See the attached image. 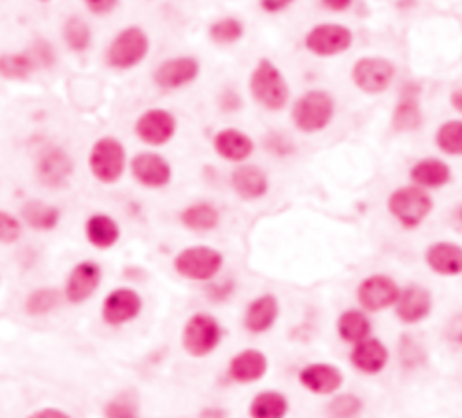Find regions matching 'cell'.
Returning a JSON list of instances; mask_svg holds the SVG:
<instances>
[{"label": "cell", "mask_w": 462, "mask_h": 418, "mask_svg": "<svg viewBox=\"0 0 462 418\" xmlns=\"http://www.w3.org/2000/svg\"><path fill=\"white\" fill-rule=\"evenodd\" d=\"M336 118V98L325 89H309L291 107V123L303 136L325 132Z\"/></svg>", "instance_id": "1"}, {"label": "cell", "mask_w": 462, "mask_h": 418, "mask_svg": "<svg viewBox=\"0 0 462 418\" xmlns=\"http://www.w3.org/2000/svg\"><path fill=\"white\" fill-rule=\"evenodd\" d=\"M433 209L435 200L431 193L415 184L397 186L386 197L388 215L404 231L419 229L430 218Z\"/></svg>", "instance_id": "2"}, {"label": "cell", "mask_w": 462, "mask_h": 418, "mask_svg": "<svg viewBox=\"0 0 462 418\" xmlns=\"http://www.w3.org/2000/svg\"><path fill=\"white\" fill-rule=\"evenodd\" d=\"M249 94L267 112H282L291 100V87L282 69L269 58H260L249 75Z\"/></svg>", "instance_id": "3"}, {"label": "cell", "mask_w": 462, "mask_h": 418, "mask_svg": "<svg viewBox=\"0 0 462 418\" xmlns=\"http://www.w3.org/2000/svg\"><path fill=\"white\" fill-rule=\"evenodd\" d=\"M226 330L210 312L192 314L181 332V346L194 359H206L215 353L224 341Z\"/></svg>", "instance_id": "4"}, {"label": "cell", "mask_w": 462, "mask_h": 418, "mask_svg": "<svg viewBox=\"0 0 462 418\" xmlns=\"http://www.w3.org/2000/svg\"><path fill=\"white\" fill-rule=\"evenodd\" d=\"M174 271L177 276L195 283L213 281L224 269V254L212 245H188L174 256Z\"/></svg>", "instance_id": "5"}, {"label": "cell", "mask_w": 462, "mask_h": 418, "mask_svg": "<svg viewBox=\"0 0 462 418\" xmlns=\"http://www.w3.org/2000/svg\"><path fill=\"white\" fill-rule=\"evenodd\" d=\"M150 48V37L141 26H127L109 44L105 62L114 71H132L147 60Z\"/></svg>", "instance_id": "6"}, {"label": "cell", "mask_w": 462, "mask_h": 418, "mask_svg": "<svg viewBox=\"0 0 462 418\" xmlns=\"http://www.w3.org/2000/svg\"><path fill=\"white\" fill-rule=\"evenodd\" d=\"M91 175L107 186L120 182L127 172V148L114 136H104L95 141L87 157Z\"/></svg>", "instance_id": "7"}, {"label": "cell", "mask_w": 462, "mask_h": 418, "mask_svg": "<svg viewBox=\"0 0 462 418\" xmlns=\"http://www.w3.org/2000/svg\"><path fill=\"white\" fill-rule=\"evenodd\" d=\"M397 78V66L379 55L359 57L350 67L352 85L365 96L385 94Z\"/></svg>", "instance_id": "8"}, {"label": "cell", "mask_w": 462, "mask_h": 418, "mask_svg": "<svg viewBox=\"0 0 462 418\" xmlns=\"http://www.w3.org/2000/svg\"><path fill=\"white\" fill-rule=\"evenodd\" d=\"M354 40V31L345 24L320 22L303 35V49L316 58L329 60L349 53Z\"/></svg>", "instance_id": "9"}, {"label": "cell", "mask_w": 462, "mask_h": 418, "mask_svg": "<svg viewBox=\"0 0 462 418\" xmlns=\"http://www.w3.org/2000/svg\"><path fill=\"white\" fill-rule=\"evenodd\" d=\"M401 292L397 280L386 272H372L356 287V303L368 314H381L394 308Z\"/></svg>", "instance_id": "10"}, {"label": "cell", "mask_w": 462, "mask_h": 418, "mask_svg": "<svg viewBox=\"0 0 462 418\" xmlns=\"http://www.w3.org/2000/svg\"><path fill=\"white\" fill-rule=\"evenodd\" d=\"M435 308L433 292L422 283H408L401 287L399 298L394 305L395 319L404 326H417L424 323Z\"/></svg>", "instance_id": "11"}, {"label": "cell", "mask_w": 462, "mask_h": 418, "mask_svg": "<svg viewBox=\"0 0 462 418\" xmlns=\"http://www.w3.org/2000/svg\"><path fill=\"white\" fill-rule=\"evenodd\" d=\"M422 87L417 82H404L390 114V129L395 134H413L424 123Z\"/></svg>", "instance_id": "12"}, {"label": "cell", "mask_w": 462, "mask_h": 418, "mask_svg": "<svg viewBox=\"0 0 462 418\" xmlns=\"http://www.w3.org/2000/svg\"><path fill=\"white\" fill-rule=\"evenodd\" d=\"M145 308L143 296L132 287H116L102 301V319L107 326H125L134 323Z\"/></svg>", "instance_id": "13"}, {"label": "cell", "mask_w": 462, "mask_h": 418, "mask_svg": "<svg viewBox=\"0 0 462 418\" xmlns=\"http://www.w3.org/2000/svg\"><path fill=\"white\" fill-rule=\"evenodd\" d=\"M177 129V118L168 109L161 107L147 109L134 123L136 138L143 145L152 148H161L168 145L176 138Z\"/></svg>", "instance_id": "14"}, {"label": "cell", "mask_w": 462, "mask_h": 418, "mask_svg": "<svg viewBox=\"0 0 462 418\" xmlns=\"http://www.w3.org/2000/svg\"><path fill=\"white\" fill-rule=\"evenodd\" d=\"M296 380L307 393L314 396H332L345 386V373L338 364L314 360L298 369Z\"/></svg>", "instance_id": "15"}, {"label": "cell", "mask_w": 462, "mask_h": 418, "mask_svg": "<svg viewBox=\"0 0 462 418\" xmlns=\"http://www.w3.org/2000/svg\"><path fill=\"white\" fill-rule=\"evenodd\" d=\"M35 173L42 186L50 190H62L73 179L75 161L62 147H46L37 157Z\"/></svg>", "instance_id": "16"}, {"label": "cell", "mask_w": 462, "mask_h": 418, "mask_svg": "<svg viewBox=\"0 0 462 418\" xmlns=\"http://www.w3.org/2000/svg\"><path fill=\"white\" fill-rule=\"evenodd\" d=\"M104 269L95 260L78 262L68 274L64 285V298L69 305L87 303L102 287Z\"/></svg>", "instance_id": "17"}, {"label": "cell", "mask_w": 462, "mask_h": 418, "mask_svg": "<svg viewBox=\"0 0 462 418\" xmlns=\"http://www.w3.org/2000/svg\"><path fill=\"white\" fill-rule=\"evenodd\" d=\"M201 76V62L195 57H174L163 60L154 75L152 80L158 89L172 93L181 91L195 84Z\"/></svg>", "instance_id": "18"}, {"label": "cell", "mask_w": 462, "mask_h": 418, "mask_svg": "<svg viewBox=\"0 0 462 418\" xmlns=\"http://www.w3.org/2000/svg\"><path fill=\"white\" fill-rule=\"evenodd\" d=\"M134 181L145 190H163L174 179L170 161L158 152H140L129 163Z\"/></svg>", "instance_id": "19"}, {"label": "cell", "mask_w": 462, "mask_h": 418, "mask_svg": "<svg viewBox=\"0 0 462 418\" xmlns=\"http://www.w3.org/2000/svg\"><path fill=\"white\" fill-rule=\"evenodd\" d=\"M390 360L392 351L388 344L376 335H370L361 342L352 344L349 350V364L354 371L365 377L381 375L388 368Z\"/></svg>", "instance_id": "20"}, {"label": "cell", "mask_w": 462, "mask_h": 418, "mask_svg": "<svg viewBox=\"0 0 462 418\" xmlns=\"http://www.w3.org/2000/svg\"><path fill=\"white\" fill-rule=\"evenodd\" d=\"M280 299L271 292H264L246 305L242 326L251 335H264L275 328V325L280 319Z\"/></svg>", "instance_id": "21"}, {"label": "cell", "mask_w": 462, "mask_h": 418, "mask_svg": "<svg viewBox=\"0 0 462 418\" xmlns=\"http://www.w3.org/2000/svg\"><path fill=\"white\" fill-rule=\"evenodd\" d=\"M424 265L439 278L462 276V244L455 240H435L426 245Z\"/></svg>", "instance_id": "22"}, {"label": "cell", "mask_w": 462, "mask_h": 418, "mask_svg": "<svg viewBox=\"0 0 462 418\" xmlns=\"http://www.w3.org/2000/svg\"><path fill=\"white\" fill-rule=\"evenodd\" d=\"M410 184H415L426 191H439L451 184L453 170L442 157L428 156L417 159L408 170Z\"/></svg>", "instance_id": "23"}, {"label": "cell", "mask_w": 462, "mask_h": 418, "mask_svg": "<svg viewBox=\"0 0 462 418\" xmlns=\"http://www.w3.org/2000/svg\"><path fill=\"white\" fill-rule=\"evenodd\" d=\"M230 184L235 195L246 202L260 200L271 190V181L267 172L262 166L251 165V163L237 165V168L231 172Z\"/></svg>", "instance_id": "24"}, {"label": "cell", "mask_w": 462, "mask_h": 418, "mask_svg": "<svg viewBox=\"0 0 462 418\" xmlns=\"http://www.w3.org/2000/svg\"><path fill=\"white\" fill-rule=\"evenodd\" d=\"M269 371V357L257 348H244L237 351L228 362V377L235 384L260 382Z\"/></svg>", "instance_id": "25"}, {"label": "cell", "mask_w": 462, "mask_h": 418, "mask_svg": "<svg viewBox=\"0 0 462 418\" xmlns=\"http://www.w3.org/2000/svg\"><path fill=\"white\" fill-rule=\"evenodd\" d=\"M213 150L215 154L231 165H242L251 159L255 154V141L249 134L239 130V129H221L213 136Z\"/></svg>", "instance_id": "26"}, {"label": "cell", "mask_w": 462, "mask_h": 418, "mask_svg": "<svg viewBox=\"0 0 462 418\" xmlns=\"http://www.w3.org/2000/svg\"><path fill=\"white\" fill-rule=\"evenodd\" d=\"M336 335L343 344H358L374 335V323L368 312L359 307L345 308L336 317Z\"/></svg>", "instance_id": "27"}, {"label": "cell", "mask_w": 462, "mask_h": 418, "mask_svg": "<svg viewBox=\"0 0 462 418\" xmlns=\"http://www.w3.org/2000/svg\"><path fill=\"white\" fill-rule=\"evenodd\" d=\"M86 238L98 251H109L122 240V226L109 213H93L86 220Z\"/></svg>", "instance_id": "28"}, {"label": "cell", "mask_w": 462, "mask_h": 418, "mask_svg": "<svg viewBox=\"0 0 462 418\" xmlns=\"http://www.w3.org/2000/svg\"><path fill=\"white\" fill-rule=\"evenodd\" d=\"M179 222L192 233H212L221 226V211L213 202L197 200L179 213Z\"/></svg>", "instance_id": "29"}, {"label": "cell", "mask_w": 462, "mask_h": 418, "mask_svg": "<svg viewBox=\"0 0 462 418\" xmlns=\"http://www.w3.org/2000/svg\"><path fill=\"white\" fill-rule=\"evenodd\" d=\"M21 220L39 233L55 231L62 222V209L55 204L32 199L21 208Z\"/></svg>", "instance_id": "30"}, {"label": "cell", "mask_w": 462, "mask_h": 418, "mask_svg": "<svg viewBox=\"0 0 462 418\" xmlns=\"http://www.w3.org/2000/svg\"><path fill=\"white\" fill-rule=\"evenodd\" d=\"M289 411L291 402L280 389H262L248 405L249 418H287Z\"/></svg>", "instance_id": "31"}, {"label": "cell", "mask_w": 462, "mask_h": 418, "mask_svg": "<svg viewBox=\"0 0 462 418\" xmlns=\"http://www.w3.org/2000/svg\"><path fill=\"white\" fill-rule=\"evenodd\" d=\"M64 301V290H59L57 287H39L26 296L24 312L32 317L50 316L59 310Z\"/></svg>", "instance_id": "32"}, {"label": "cell", "mask_w": 462, "mask_h": 418, "mask_svg": "<svg viewBox=\"0 0 462 418\" xmlns=\"http://www.w3.org/2000/svg\"><path fill=\"white\" fill-rule=\"evenodd\" d=\"M39 71L32 53H3L0 55V78L10 82H26Z\"/></svg>", "instance_id": "33"}, {"label": "cell", "mask_w": 462, "mask_h": 418, "mask_svg": "<svg viewBox=\"0 0 462 418\" xmlns=\"http://www.w3.org/2000/svg\"><path fill=\"white\" fill-rule=\"evenodd\" d=\"M433 145L446 157H462V118L439 123L433 134Z\"/></svg>", "instance_id": "34"}, {"label": "cell", "mask_w": 462, "mask_h": 418, "mask_svg": "<svg viewBox=\"0 0 462 418\" xmlns=\"http://www.w3.org/2000/svg\"><path fill=\"white\" fill-rule=\"evenodd\" d=\"M365 411V400L354 391H338L325 404L327 418H359Z\"/></svg>", "instance_id": "35"}, {"label": "cell", "mask_w": 462, "mask_h": 418, "mask_svg": "<svg viewBox=\"0 0 462 418\" xmlns=\"http://www.w3.org/2000/svg\"><path fill=\"white\" fill-rule=\"evenodd\" d=\"M246 35V26L237 17H222L210 24L208 37L215 46L230 48L239 44Z\"/></svg>", "instance_id": "36"}, {"label": "cell", "mask_w": 462, "mask_h": 418, "mask_svg": "<svg viewBox=\"0 0 462 418\" xmlns=\"http://www.w3.org/2000/svg\"><path fill=\"white\" fill-rule=\"evenodd\" d=\"M62 37L73 53H86L93 46V30L82 17H71L64 22Z\"/></svg>", "instance_id": "37"}, {"label": "cell", "mask_w": 462, "mask_h": 418, "mask_svg": "<svg viewBox=\"0 0 462 418\" xmlns=\"http://www.w3.org/2000/svg\"><path fill=\"white\" fill-rule=\"evenodd\" d=\"M105 418H141L138 395L132 391H122L104 405Z\"/></svg>", "instance_id": "38"}, {"label": "cell", "mask_w": 462, "mask_h": 418, "mask_svg": "<svg viewBox=\"0 0 462 418\" xmlns=\"http://www.w3.org/2000/svg\"><path fill=\"white\" fill-rule=\"evenodd\" d=\"M399 359L403 368L415 369L426 362V351L412 335H403L399 339Z\"/></svg>", "instance_id": "39"}, {"label": "cell", "mask_w": 462, "mask_h": 418, "mask_svg": "<svg viewBox=\"0 0 462 418\" xmlns=\"http://www.w3.org/2000/svg\"><path fill=\"white\" fill-rule=\"evenodd\" d=\"M24 235V222L6 211V209H0V245H14L17 244Z\"/></svg>", "instance_id": "40"}, {"label": "cell", "mask_w": 462, "mask_h": 418, "mask_svg": "<svg viewBox=\"0 0 462 418\" xmlns=\"http://www.w3.org/2000/svg\"><path fill=\"white\" fill-rule=\"evenodd\" d=\"M264 148H266L273 157H278V159L291 157V156L296 152V145L293 143V139L287 138V136L282 134V132H269V134L264 138Z\"/></svg>", "instance_id": "41"}, {"label": "cell", "mask_w": 462, "mask_h": 418, "mask_svg": "<svg viewBox=\"0 0 462 418\" xmlns=\"http://www.w3.org/2000/svg\"><path fill=\"white\" fill-rule=\"evenodd\" d=\"M235 290H237L235 280H231V278L219 280V281L213 280L206 287V298H208V301H212L215 305H222V303H228L233 298Z\"/></svg>", "instance_id": "42"}, {"label": "cell", "mask_w": 462, "mask_h": 418, "mask_svg": "<svg viewBox=\"0 0 462 418\" xmlns=\"http://www.w3.org/2000/svg\"><path fill=\"white\" fill-rule=\"evenodd\" d=\"M442 337L453 348H462V310L453 312L442 328Z\"/></svg>", "instance_id": "43"}, {"label": "cell", "mask_w": 462, "mask_h": 418, "mask_svg": "<svg viewBox=\"0 0 462 418\" xmlns=\"http://www.w3.org/2000/svg\"><path fill=\"white\" fill-rule=\"evenodd\" d=\"M30 53H32V57L35 58L37 66H39V67H44V69L53 67L55 58H57L53 46L48 44L46 40H39V42L33 46V49H32Z\"/></svg>", "instance_id": "44"}, {"label": "cell", "mask_w": 462, "mask_h": 418, "mask_svg": "<svg viewBox=\"0 0 462 418\" xmlns=\"http://www.w3.org/2000/svg\"><path fill=\"white\" fill-rule=\"evenodd\" d=\"M84 4L93 15L107 17L118 8L120 0H84Z\"/></svg>", "instance_id": "45"}, {"label": "cell", "mask_w": 462, "mask_h": 418, "mask_svg": "<svg viewBox=\"0 0 462 418\" xmlns=\"http://www.w3.org/2000/svg\"><path fill=\"white\" fill-rule=\"evenodd\" d=\"M219 105H221V109H222L224 112L233 114V112H239V111H240V107H242V98H240L239 93L228 89V91H224V94L219 98Z\"/></svg>", "instance_id": "46"}, {"label": "cell", "mask_w": 462, "mask_h": 418, "mask_svg": "<svg viewBox=\"0 0 462 418\" xmlns=\"http://www.w3.org/2000/svg\"><path fill=\"white\" fill-rule=\"evenodd\" d=\"M296 0H258L260 10L267 15H278L284 13L285 10H289Z\"/></svg>", "instance_id": "47"}, {"label": "cell", "mask_w": 462, "mask_h": 418, "mask_svg": "<svg viewBox=\"0 0 462 418\" xmlns=\"http://www.w3.org/2000/svg\"><path fill=\"white\" fill-rule=\"evenodd\" d=\"M354 3H356V0H320V4H322L323 10H327L331 13H336V15L349 12L354 6Z\"/></svg>", "instance_id": "48"}, {"label": "cell", "mask_w": 462, "mask_h": 418, "mask_svg": "<svg viewBox=\"0 0 462 418\" xmlns=\"http://www.w3.org/2000/svg\"><path fill=\"white\" fill-rule=\"evenodd\" d=\"M28 418H73L68 411L60 409V407H53V405H48V407H41V409H35L33 413L28 414Z\"/></svg>", "instance_id": "49"}, {"label": "cell", "mask_w": 462, "mask_h": 418, "mask_svg": "<svg viewBox=\"0 0 462 418\" xmlns=\"http://www.w3.org/2000/svg\"><path fill=\"white\" fill-rule=\"evenodd\" d=\"M449 107L458 114L462 116V87H457L449 93Z\"/></svg>", "instance_id": "50"}, {"label": "cell", "mask_w": 462, "mask_h": 418, "mask_svg": "<svg viewBox=\"0 0 462 418\" xmlns=\"http://www.w3.org/2000/svg\"><path fill=\"white\" fill-rule=\"evenodd\" d=\"M451 222L462 229V202H458L453 209H451Z\"/></svg>", "instance_id": "51"}, {"label": "cell", "mask_w": 462, "mask_h": 418, "mask_svg": "<svg viewBox=\"0 0 462 418\" xmlns=\"http://www.w3.org/2000/svg\"><path fill=\"white\" fill-rule=\"evenodd\" d=\"M39 3H51V0H39Z\"/></svg>", "instance_id": "52"}]
</instances>
